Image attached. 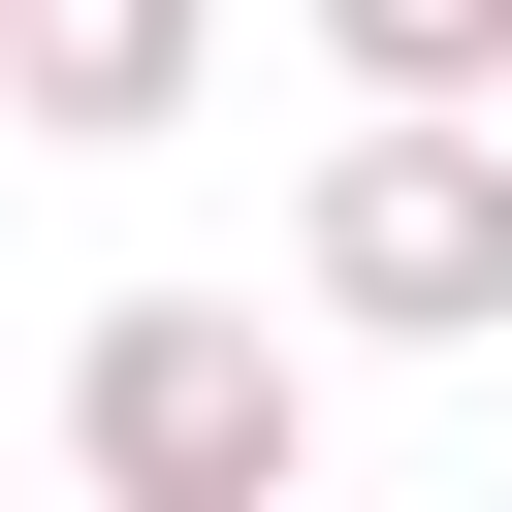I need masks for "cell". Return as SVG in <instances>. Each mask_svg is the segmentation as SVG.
Instances as JSON below:
<instances>
[{
  "label": "cell",
  "instance_id": "1",
  "mask_svg": "<svg viewBox=\"0 0 512 512\" xmlns=\"http://www.w3.org/2000/svg\"><path fill=\"white\" fill-rule=\"evenodd\" d=\"M288 448H320V352H288L256 288H128V320L64 352V480H96V512H288Z\"/></svg>",
  "mask_w": 512,
  "mask_h": 512
},
{
  "label": "cell",
  "instance_id": "2",
  "mask_svg": "<svg viewBox=\"0 0 512 512\" xmlns=\"http://www.w3.org/2000/svg\"><path fill=\"white\" fill-rule=\"evenodd\" d=\"M288 256H320L352 352H480L512 320V128L480 96H352V160L288 192Z\"/></svg>",
  "mask_w": 512,
  "mask_h": 512
},
{
  "label": "cell",
  "instance_id": "3",
  "mask_svg": "<svg viewBox=\"0 0 512 512\" xmlns=\"http://www.w3.org/2000/svg\"><path fill=\"white\" fill-rule=\"evenodd\" d=\"M192 64H224V0H0V128H64V160L192 128Z\"/></svg>",
  "mask_w": 512,
  "mask_h": 512
},
{
  "label": "cell",
  "instance_id": "4",
  "mask_svg": "<svg viewBox=\"0 0 512 512\" xmlns=\"http://www.w3.org/2000/svg\"><path fill=\"white\" fill-rule=\"evenodd\" d=\"M320 64H352V96H480V64H512V0H320Z\"/></svg>",
  "mask_w": 512,
  "mask_h": 512
},
{
  "label": "cell",
  "instance_id": "5",
  "mask_svg": "<svg viewBox=\"0 0 512 512\" xmlns=\"http://www.w3.org/2000/svg\"><path fill=\"white\" fill-rule=\"evenodd\" d=\"M480 128H512V64H480Z\"/></svg>",
  "mask_w": 512,
  "mask_h": 512
}]
</instances>
